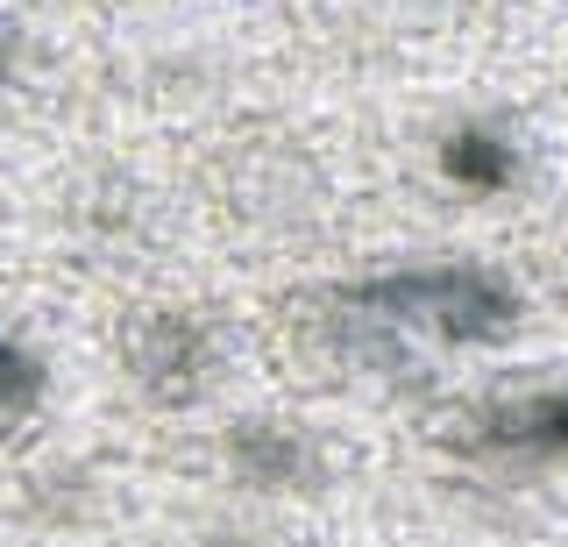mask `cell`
<instances>
[{
    "label": "cell",
    "instance_id": "cell-1",
    "mask_svg": "<svg viewBox=\"0 0 568 547\" xmlns=\"http://www.w3.org/2000/svg\"><path fill=\"white\" fill-rule=\"evenodd\" d=\"M348 313H363L377 334H413L440 348H484L519 327L526 298L484 263H413V271L363 277L348 292Z\"/></svg>",
    "mask_w": 568,
    "mask_h": 547
},
{
    "label": "cell",
    "instance_id": "cell-2",
    "mask_svg": "<svg viewBox=\"0 0 568 547\" xmlns=\"http://www.w3.org/2000/svg\"><path fill=\"white\" fill-rule=\"evenodd\" d=\"M476 448L526 455V463L568 455V384H547V392H519V398L490 405V413L476 419Z\"/></svg>",
    "mask_w": 568,
    "mask_h": 547
},
{
    "label": "cell",
    "instance_id": "cell-3",
    "mask_svg": "<svg viewBox=\"0 0 568 547\" xmlns=\"http://www.w3.org/2000/svg\"><path fill=\"white\" fill-rule=\"evenodd\" d=\"M440 179L455 192H476V200H497V192L519 185V143L490 121H455L440 135Z\"/></svg>",
    "mask_w": 568,
    "mask_h": 547
},
{
    "label": "cell",
    "instance_id": "cell-4",
    "mask_svg": "<svg viewBox=\"0 0 568 547\" xmlns=\"http://www.w3.org/2000/svg\"><path fill=\"white\" fill-rule=\"evenodd\" d=\"M43 392H50L43 356H36L22 334H8V327H0V434H14L22 419H36Z\"/></svg>",
    "mask_w": 568,
    "mask_h": 547
}]
</instances>
